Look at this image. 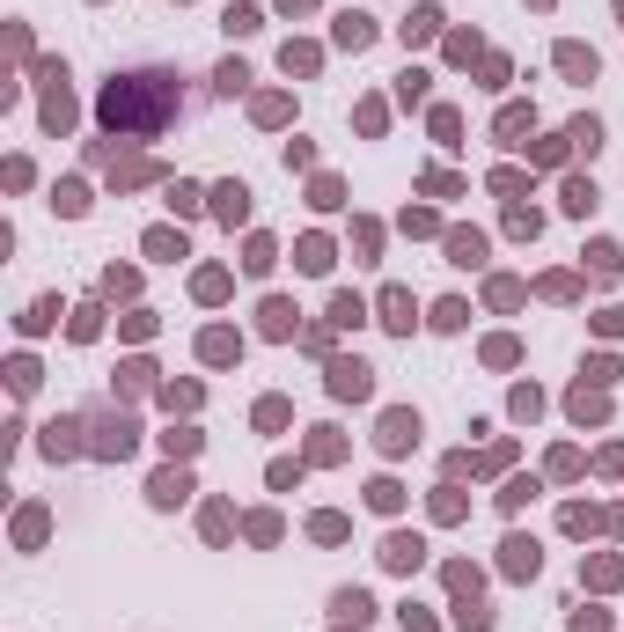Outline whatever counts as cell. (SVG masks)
<instances>
[{
    "label": "cell",
    "mask_w": 624,
    "mask_h": 632,
    "mask_svg": "<svg viewBox=\"0 0 624 632\" xmlns=\"http://www.w3.org/2000/svg\"><path fill=\"white\" fill-rule=\"evenodd\" d=\"M433 23H441V8H412V23H405V44H419V37H433Z\"/></svg>",
    "instance_id": "19"
},
{
    "label": "cell",
    "mask_w": 624,
    "mask_h": 632,
    "mask_svg": "<svg viewBox=\"0 0 624 632\" xmlns=\"http://www.w3.org/2000/svg\"><path fill=\"white\" fill-rule=\"evenodd\" d=\"M74 434H81V427H74V420H67V427H51V434H44V456H74V448H81V441H74Z\"/></svg>",
    "instance_id": "18"
},
{
    "label": "cell",
    "mask_w": 624,
    "mask_h": 632,
    "mask_svg": "<svg viewBox=\"0 0 624 632\" xmlns=\"http://www.w3.org/2000/svg\"><path fill=\"white\" fill-rule=\"evenodd\" d=\"M565 140H573V147H588V155H595V147H602V126H595V118H573V133H565Z\"/></svg>",
    "instance_id": "23"
},
{
    "label": "cell",
    "mask_w": 624,
    "mask_h": 632,
    "mask_svg": "<svg viewBox=\"0 0 624 632\" xmlns=\"http://www.w3.org/2000/svg\"><path fill=\"white\" fill-rule=\"evenodd\" d=\"M279 67H287V74H309V67H316V44H287V52H279Z\"/></svg>",
    "instance_id": "20"
},
{
    "label": "cell",
    "mask_w": 624,
    "mask_h": 632,
    "mask_svg": "<svg viewBox=\"0 0 624 632\" xmlns=\"http://www.w3.org/2000/svg\"><path fill=\"white\" fill-rule=\"evenodd\" d=\"M184 493H191V478H184V471H162V478L147 486V500H154V507H177Z\"/></svg>",
    "instance_id": "8"
},
{
    "label": "cell",
    "mask_w": 624,
    "mask_h": 632,
    "mask_svg": "<svg viewBox=\"0 0 624 632\" xmlns=\"http://www.w3.org/2000/svg\"><path fill=\"white\" fill-rule=\"evenodd\" d=\"M448 265H485V236H478V228H456V236H448Z\"/></svg>",
    "instance_id": "6"
},
{
    "label": "cell",
    "mask_w": 624,
    "mask_h": 632,
    "mask_svg": "<svg viewBox=\"0 0 624 632\" xmlns=\"http://www.w3.org/2000/svg\"><path fill=\"white\" fill-rule=\"evenodd\" d=\"M565 213H595V184L588 177H565Z\"/></svg>",
    "instance_id": "16"
},
{
    "label": "cell",
    "mask_w": 624,
    "mask_h": 632,
    "mask_svg": "<svg viewBox=\"0 0 624 632\" xmlns=\"http://www.w3.org/2000/svg\"><path fill=\"white\" fill-rule=\"evenodd\" d=\"M177 110H184L177 74H118V81L103 89V126L118 133V140H154Z\"/></svg>",
    "instance_id": "1"
},
{
    "label": "cell",
    "mask_w": 624,
    "mask_h": 632,
    "mask_svg": "<svg viewBox=\"0 0 624 632\" xmlns=\"http://www.w3.org/2000/svg\"><path fill=\"white\" fill-rule=\"evenodd\" d=\"M331 610L346 618V625H368V618H375V603H368L360 589H338V596H331Z\"/></svg>",
    "instance_id": "9"
},
{
    "label": "cell",
    "mask_w": 624,
    "mask_h": 632,
    "mask_svg": "<svg viewBox=\"0 0 624 632\" xmlns=\"http://www.w3.org/2000/svg\"><path fill=\"white\" fill-rule=\"evenodd\" d=\"M199 354H206V361H236V354H243V338H236V331H206V338H199Z\"/></svg>",
    "instance_id": "14"
},
{
    "label": "cell",
    "mask_w": 624,
    "mask_h": 632,
    "mask_svg": "<svg viewBox=\"0 0 624 632\" xmlns=\"http://www.w3.org/2000/svg\"><path fill=\"white\" fill-rule=\"evenodd\" d=\"M617 23H624V0H617Z\"/></svg>",
    "instance_id": "32"
},
{
    "label": "cell",
    "mask_w": 624,
    "mask_h": 632,
    "mask_svg": "<svg viewBox=\"0 0 624 632\" xmlns=\"http://www.w3.org/2000/svg\"><path fill=\"white\" fill-rule=\"evenodd\" d=\"M433 331H463V302H441L433 309Z\"/></svg>",
    "instance_id": "28"
},
{
    "label": "cell",
    "mask_w": 624,
    "mask_h": 632,
    "mask_svg": "<svg viewBox=\"0 0 624 632\" xmlns=\"http://www.w3.org/2000/svg\"><path fill=\"white\" fill-rule=\"evenodd\" d=\"M243 81H250V74H243V60H228V67L213 74V89H220V96H243Z\"/></svg>",
    "instance_id": "21"
},
{
    "label": "cell",
    "mask_w": 624,
    "mask_h": 632,
    "mask_svg": "<svg viewBox=\"0 0 624 632\" xmlns=\"http://www.w3.org/2000/svg\"><path fill=\"white\" fill-rule=\"evenodd\" d=\"M368 500H375V507H382V514H389V507H396V500H405V493H396V486H389V478H375V486H368Z\"/></svg>",
    "instance_id": "30"
},
{
    "label": "cell",
    "mask_w": 624,
    "mask_h": 632,
    "mask_svg": "<svg viewBox=\"0 0 624 632\" xmlns=\"http://www.w3.org/2000/svg\"><path fill=\"white\" fill-rule=\"evenodd\" d=\"M499 566H507V573H515V581H529V573L544 566V552H536L529 537H507V559H499Z\"/></svg>",
    "instance_id": "4"
},
{
    "label": "cell",
    "mask_w": 624,
    "mask_h": 632,
    "mask_svg": "<svg viewBox=\"0 0 624 632\" xmlns=\"http://www.w3.org/2000/svg\"><path fill=\"white\" fill-rule=\"evenodd\" d=\"M51 206H60V213H81V206H88V192H81V184H60V199H51Z\"/></svg>",
    "instance_id": "29"
},
{
    "label": "cell",
    "mask_w": 624,
    "mask_h": 632,
    "mask_svg": "<svg viewBox=\"0 0 624 632\" xmlns=\"http://www.w3.org/2000/svg\"><path fill=\"white\" fill-rule=\"evenodd\" d=\"M331 390L338 397H368L375 390V368L368 361H331Z\"/></svg>",
    "instance_id": "2"
},
{
    "label": "cell",
    "mask_w": 624,
    "mask_h": 632,
    "mask_svg": "<svg viewBox=\"0 0 624 632\" xmlns=\"http://www.w3.org/2000/svg\"><path fill=\"white\" fill-rule=\"evenodd\" d=\"M382 324H389V331H412V295H405V287H389V295H382Z\"/></svg>",
    "instance_id": "11"
},
{
    "label": "cell",
    "mask_w": 624,
    "mask_h": 632,
    "mask_svg": "<svg viewBox=\"0 0 624 632\" xmlns=\"http://www.w3.org/2000/svg\"><path fill=\"white\" fill-rule=\"evenodd\" d=\"M265 338H294V302H265Z\"/></svg>",
    "instance_id": "12"
},
{
    "label": "cell",
    "mask_w": 624,
    "mask_h": 632,
    "mask_svg": "<svg viewBox=\"0 0 624 632\" xmlns=\"http://www.w3.org/2000/svg\"><path fill=\"white\" fill-rule=\"evenodd\" d=\"M162 448H169V456H191V448H199V434H191V427H169V434H162Z\"/></svg>",
    "instance_id": "25"
},
{
    "label": "cell",
    "mask_w": 624,
    "mask_h": 632,
    "mask_svg": "<svg viewBox=\"0 0 624 632\" xmlns=\"http://www.w3.org/2000/svg\"><path fill=\"white\" fill-rule=\"evenodd\" d=\"M96 456H133V420H103L96 427Z\"/></svg>",
    "instance_id": "5"
},
{
    "label": "cell",
    "mask_w": 624,
    "mask_h": 632,
    "mask_svg": "<svg viewBox=\"0 0 624 632\" xmlns=\"http://www.w3.org/2000/svg\"><path fill=\"white\" fill-rule=\"evenodd\" d=\"M353 632H360V625H353Z\"/></svg>",
    "instance_id": "33"
},
{
    "label": "cell",
    "mask_w": 624,
    "mask_h": 632,
    "mask_svg": "<svg viewBox=\"0 0 624 632\" xmlns=\"http://www.w3.org/2000/svg\"><path fill=\"white\" fill-rule=\"evenodd\" d=\"M419 559H426V544H419V537H389V544H382V566H396V573H412Z\"/></svg>",
    "instance_id": "7"
},
{
    "label": "cell",
    "mask_w": 624,
    "mask_h": 632,
    "mask_svg": "<svg viewBox=\"0 0 624 632\" xmlns=\"http://www.w3.org/2000/svg\"><path fill=\"white\" fill-rule=\"evenodd\" d=\"M558 67L573 74V81H595V52L588 44H558Z\"/></svg>",
    "instance_id": "10"
},
{
    "label": "cell",
    "mask_w": 624,
    "mask_h": 632,
    "mask_svg": "<svg viewBox=\"0 0 624 632\" xmlns=\"http://www.w3.org/2000/svg\"><path fill=\"white\" fill-rule=\"evenodd\" d=\"M331 324H360V295H338L331 302Z\"/></svg>",
    "instance_id": "27"
},
{
    "label": "cell",
    "mask_w": 624,
    "mask_h": 632,
    "mask_svg": "<svg viewBox=\"0 0 624 632\" xmlns=\"http://www.w3.org/2000/svg\"><path fill=\"white\" fill-rule=\"evenodd\" d=\"M419 441V412H382V448L396 456V448H412Z\"/></svg>",
    "instance_id": "3"
},
{
    "label": "cell",
    "mask_w": 624,
    "mask_h": 632,
    "mask_svg": "<svg viewBox=\"0 0 624 632\" xmlns=\"http://www.w3.org/2000/svg\"><path fill=\"white\" fill-rule=\"evenodd\" d=\"M243 272H272V236H250V258H243Z\"/></svg>",
    "instance_id": "24"
},
{
    "label": "cell",
    "mask_w": 624,
    "mask_h": 632,
    "mask_svg": "<svg viewBox=\"0 0 624 632\" xmlns=\"http://www.w3.org/2000/svg\"><path fill=\"white\" fill-rule=\"evenodd\" d=\"M515 133H529V110H522V103H515V110H499V140L515 147Z\"/></svg>",
    "instance_id": "22"
},
{
    "label": "cell",
    "mask_w": 624,
    "mask_h": 632,
    "mask_svg": "<svg viewBox=\"0 0 624 632\" xmlns=\"http://www.w3.org/2000/svg\"><path fill=\"white\" fill-rule=\"evenodd\" d=\"M279 8H287V15H294V8H316V0H279Z\"/></svg>",
    "instance_id": "31"
},
{
    "label": "cell",
    "mask_w": 624,
    "mask_h": 632,
    "mask_svg": "<svg viewBox=\"0 0 624 632\" xmlns=\"http://www.w3.org/2000/svg\"><path fill=\"white\" fill-rule=\"evenodd\" d=\"M302 265H309V272H323V265H331V243H323V236H309V243H302Z\"/></svg>",
    "instance_id": "26"
},
{
    "label": "cell",
    "mask_w": 624,
    "mask_h": 632,
    "mask_svg": "<svg viewBox=\"0 0 624 632\" xmlns=\"http://www.w3.org/2000/svg\"><path fill=\"white\" fill-rule=\"evenodd\" d=\"M147 258H162V265H169V258H184V236H169V228H154V236H147Z\"/></svg>",
    "instance_id": "17"
},
{
    "label": "cell",
    "mask_w": 624,
    "mask_h": 632,
    "mask_svg": "<svg viewBox=\"0 0 624 632\" xmlns=\"http://www.w3.org/2000/svg\"><path fill=\"white\" fill-rule=\"evenodd\" d=\"M338 44H353V52H360V44H375V23L346 8V15H338Z\"/></svg>",
    "instance_id": "13"
},
{
    "label": "cell",
    "mask_w": 624,
    "mask_h": 632,
    "mask_svg": "<svg viewBox=\"0 0 624 632\" xmlns=\"http://www.w3.org/2000/svg\"><path fill=\"white\" fill-rule=\"evenodd\" d=\"M213 206H220V221H243V213H250V192H243V184H220Z\"/></svg>",
    "instance_id": "15"
}]
</instances>
